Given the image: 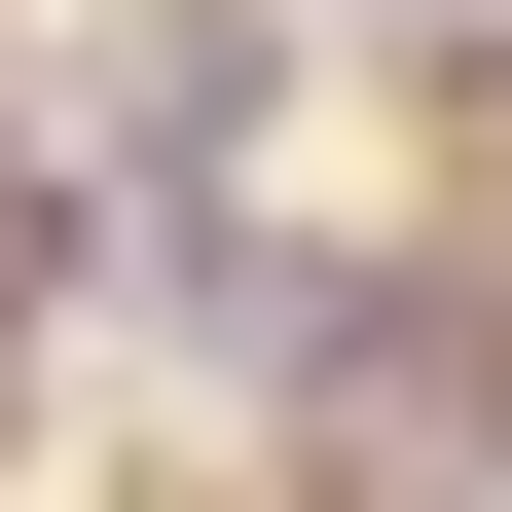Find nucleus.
<instances>
[{"label": "nucleus", "instance_id": "1", "mask_svg": "<svg viewBox=\"0 0 512 512\" xmlns=\"http://www.w3.org/2000/svg\"><path fill=\"white\" fill-rule=\"evenodd\" d=\"M256 74H293L256 0H147V37H110V74H74V147L147 183V220H220V147H256Z\"/></svg>", "mask_w": 512, "mask_h": 512}]
</instances>
